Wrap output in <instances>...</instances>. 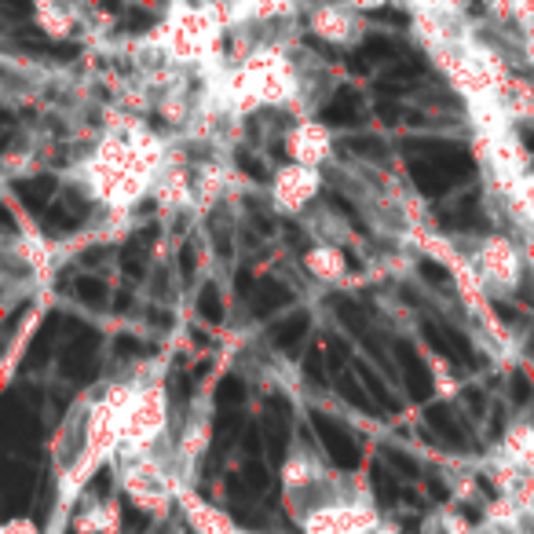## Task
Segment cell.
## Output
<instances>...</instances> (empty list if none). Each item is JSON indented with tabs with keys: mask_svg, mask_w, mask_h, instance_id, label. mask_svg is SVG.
I'll return each mask as SVG.
<instances>
[{
	"mask_svg": "<svg viewBox=\"0 0 534 534\" xmlns=\"http://www.w3.org/2000/svg\"><path fill=\"white\" fill-rule=\"evenodd\" d=\"M502 202H505V209H509V216H513L516 224L524 227V231H534V172H527L513 191L502 194Z\"/></svg>",
	"mask_w": 534,
	"mask_h": 534,
	"instance_id": "obj_19",
	"label": "cell"
},
{
	"mask_svg": "<svg viewBox=\"0 0 534 534\" xmlns=\"http://www.w3.org/2000/svg\"><path fill=\"white\" fill-rule=\"evenodd\" d=\"M118 487L121 494L129 498L136 509L150 516H165L176 505V491H180V480L172 472L169 454L161 458L158 450L154 454H136V458H118Z\"/></svg>",
	"mask_w": 534,
	"mask_h": 534,
	"instance_id": "obj_5",
	"label": "cell"
},
{
	"mask_svg": "<svg viewBox=\"0 0 534 534\" xmlns=\"http://www.w3.org/2000/svg\"><path fill=\"white\" fill-rule=\"evenodd\" d=\"M476 527L469 524V516L461 513L458 505H439L425 516L421 534H472Z\"/></svg>",
	"mask_w": 534,
	"mask_h": 534,
	"instance_id": "obj_20",
	"label": "cell"
},
{
	"mask_svg": "<svg viewBox=\"0 0 534 534\" xmlns=\"http://www.w3.org/2000/svg\"><path fill=\"white\" fill-rule=\"evenodd\" d=\"M238 172L227 165V161L213 158L194 169V194H198V209H213L220 198H224L231 187H235Z\"/></svg>",
	"mask_w": 534,
	"mask_h": 534,
	"instance_id": "obj_15",
	"label": "cell"
},
{
	"mask_svg": "<svg viewBox=\"0 0 534 534\" xmlns=\"http://www.w3.org/2000/svg\"><path fill=\"white\" fill-rule=\"evenodd\" d=\"M209 439H213V421L205 410H194L180 428V439L169 447V461H172V472H176V480L183 487H191L194 483V472H198V461L205 458V450H209Z\"/></svg>",
	"mask_w": 534,
	"mask_h": 534,
	"instance_id": "obj_12",
	"label": "cell"
},
{
	"mask_svg": "<svg viewBox=\"0 0 534 534\" xmlns=\"http://www.w3.org/2000/svg\"><path fill=\"white\" fill-rule=\"evenodd\" d=\"M304 271L319 286H348V257L337 242H315L304 253Z\"/></svg>",
	"mask_w": 534,
	"mask_h": 534,
	"instance_id": "obj_14",
	"label": "cell"
},
{
	"mask_svg": "<svg viewBox=\"0 0 534 534\" xmlns=\"http://www.w3.org/2000/svg\"><path fill=\"white\" fill-rule=\"evenodd\" d=\"M0 534H41V527L33 524L30 516H15V520H8V524L0 527Z\"/></svg>",
	"mask_w": 534,
	"mask_h": 534,
	"instance_id": "obj_22",
	"label": "cell"
},
{
	"mask_svg": "<svg viewBox=\"0 0 534 534\" xmlns=\"http://www.w3.org/2000/svg\"><path fill=\"white\" fill-rule=\"evenodd\" d=\"M432 377H436V392L443 399H450L454 392H458V381H454V374H450V366L443 363V359H439V363L432 359Z\"/></svg>",
	"mask_w": 534,
	"mask_h": 534,
	"instance_id": "obj_21",
	"label": "cell"
},
{
	"mask_svg": "<svg viewBox=\"0 0 534 534\" xmlns=\"http://www.w3.org/2000/svg\"><path fill=\"white\" fill-rule=\"evenodd\" d=\"M33 11H41V8H55V4H63V0H30Z\"/></svg>",
	"mask_w": 534,
	"mask_h": 534,
	"instance_id": "obj_24",
	"label": "cell"
},
{
	"mask_svg": "<svg viewBox=\"0 0 534 534\" xmlns=\"http://www.w3.org/2000/svg\"><path fill=\"white\" fill-rule=\"evenodd\" d=\"M377 509L370 505V494L363 498H341L315 509V513L300 524L304 534H370L377 527Z\"/></svg>",
	"mask_w": 534,
	"mask_h": 534,
	"instance_id": "obj_8",
	"label": "cell"
},
{
	"mask_svg": "<svg viewBox=\"0 0 534 534\" xmlns=\"http://www.w3.org/2000/svg\"><path fill=\"white\" fill-rule=\"evenodd\" d=\"M502 461L516 465V469H527L534 472V421H516L509 425V432L502 436L498 450H494Z\"/></svg>",
	"mask_w": 534,
	"mask_h": 534,
	"instance_id": "obj_17",
	"label": "cell"
},
{
	"mask_svg": "<svg viewBox=\"0 0 534 534\" xmlns=\"http://www.w3.org/2000/svg\"><path fill=\"white\" fill-rule=\"evenodd\" d=\"M231 30H235L231 0H172L165 22L143 44L172 66L209 70L220 63V44Z\"/></svg>",
	"mask_w": 534,
	"mask_h": 534,
	"instance_id": "obj_2",
	"label": "cell"
},
{
	"mask_svg": "<svg viewBox=\"0 0 534 534\" xmlns=\"http://www.w3.org/2000/svg\"><path fill=\"white\" fill-rule=\"evenodd\" d=\"M322 183H326L322 180V169L286 161V165H278L275 176H271V205L286 216L304 213V209L322 194Z\"/></svg>",
	"mask_w": 534,
	"mask_h": 534,
	"instance_id": "obj_10",
	"label": "cell"
},
{
	"mask_svg": "<svg viewBox=\"0 0 534 534\" xmlns=\"http://www.w3.org/2000/svg\"><path fill=\"white\" fill-rule=\"evenodd\" d=\"M169 436V392L161 377H143L136 396L129 399L121 414V454L118 458H136V454H154Z\"/></svg>",
	"mask_w": 534,
	"mask_h": 534,
	"instance_id": "obj_4",
	"label": "cell"
},
{
	"mask_svg": "<svg viewBox=\"0 0 534 534\" xmlns=\"http://www.w3.org/2000/svg\"><path fill=\"white\" fill-rule=\"evenodd\" d=\"M348 483L337 476V472L311 450L297 447L289 450V458L282 461V502H286V513L304 524L315 509L330 502H341V498H352L344 494Z\"/></svg>",
	"mask_w": 534,
	"mask_h": 534,
	"instance_id": "obj_3",
	"label": "cell"
},
{
	"mask_svg": "<svg viewBox=\"0 0 534 534\" xmlns=\"http://www.w3.org/2000/svg\"><path fill=\"white\" fill-rule=\"evenodd\" d=\"M469 260L476 267L480 286L487 289V297H516L524 286L527 257L513 238L505 235H483L476 246L469 249Z\"/></svg>",
	"mask_w": 534,
	"mask_h": 534,
	"instance_id": "obj_6",
	"label": "cell"
},
{
	"mask_svg": "<svg viewBox=\"0 0 534 534\" xmlns=\"http://www.w3.org/2000/svg\"><path fill=\"white\" fill-rule=\"evenodd\" d=\"M172 154L176 150L169 147V139L147 129V121H139L121 107L107 110V132L77 165V180L110 213H129L154 191Z\"/></svg>",
	"mask_w": 534,
	"mask_h": 534,
	"instance_id": "obj_1",
	"label": "cell"
},
{
	"mask_svg": "<svg viewBox=\"0 0 534 534\" xmlns=\"http://www.w3.org/2000/svg\"><path fill=\"white\" fill-rule=\"evenodd\" d=\"M33 22H37V30L44 33V37H52V41H66V37H74L77 22H81V15H77L74 4H55V8H41L33 11Z\"/></svg>",
	"mask_w": 534,
	"mask_h": 534,
	"instance_id": "obj_18",
	"label": "cell"
},
{
	"mask_svg": "<svg viewBox=\"0 0 534 534\" xmlns=\"http://www.w3.org/2000/svg\"><path fill=\"white\" fill-rule=\"evenodd\" d=\"M472 143H476V158H480L491 187H498V198L513 191L516 183L531 172V154H527L524 139H520L516 129L491 132V136H472Z\"/></svg>",
	"mask_w": 534,
	"mask_h": 534,
	"instance_id": "obj_7",
	"label": "cell"
},
{
	"mask_svg": "<svg viewBox=\"0 0 534 534\" xmlns=\"http://www.w3.org/2000/svg\"><path fill=\"white\" fill-rule=\"evenodd\" d=\"M77 534H118L121 531V505L114 498H96L70 520Z\"/></svg>",
	"mask_w": 534,
	"mask_h": 534,
	"instance_id": "obj_16",
	"label": "cell"
},
{
	"mask_svg": "<svg viewBox=\"0 0 534 534\" xmlns=\"http://www.w3.org/2000/svg\"><path fill=\"white\" fill-rule=\"evenodd\" d=\"M282 147H286L289 161L311 165V169H326L333 161V154H337L333 129L319 118H300L297 125H289L286 136H282Z\"/></svg>",
	"mask_w": 534,
	"mask_h": 534,
	"instance_id": "obj_11",
	"label": "cell"
},
{
	"mask_svg": "<svg viewBox=\"0 0 534 534\" xmlns=\"http://www.w3.org/2000/svg\"><path fill=\"white\" fill-rule=\"evenodd\" d=\"M150 198L165 209V213H180V209H198V194H194V172L183 165L176 154L172 161L161 169L158 183H154V191Z\"/></svg>",
	"mask_w": 534,
	"mask_h": 534,
	"instance_id": "obj_13",
	"label": "cell"
},
{
	"mask_svg": "<svg viewBox=\"0 0 534 534\" xmlns=\"http://www.w3.org/2000/svg\"><path fill=\"white\" fill-rule=\"evenodd\" d=\"M308 33L333 48H352L366 37V19L348 0H319L315 8H308Z\"/></svg>",
	"mask_w": 534,
	"mask_h": 534,
	"instance_id": "obj_9",
	"label": "cell"
},
{
	"mask_svg": "<svg viewBox=\"0 0 534 534\" xmlns=\"http://www.w3.org/2000/svg\"><path fill=\"white\" fill-rule=\"evenodd\" d=\"M370 534H403V524H399V520H392V516H381Z\"/></svg>",
	"mask_w": 534,
	"mask_h": 534,
	"instance_id": "obj_23",
	"label": "cell"
}]
</instances>
